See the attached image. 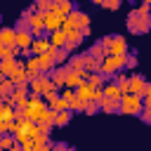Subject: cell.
Wrapping results in <instances>:
<instances>
[{
    "instance_id": "cell-1",
    "label": "cell",
    "mask_w": 151,
    "mask_h": 151,
    "mask_svg": "<svg viewBox=\"0 0 151 151\" xmlns=\"http://www.w3.org/2000/svg\"><path fill=\"white\" fill-rule=\"evenodd\" d=\"M127 28L132 33H146L151 28V7L149 5H139L127 14Z\"/></svg>"
},
{
    "instance_id": "cell-2",
    "label": "cell",
    "mask_w": 151,
    "mask_h": 151,
    "mask_svg": "<svg viewBox=\"0 0 151 151\" xmlns=\"http://www.w3.org/2000/svg\"><path fill=\"white\" fill-rule=\"evenodd\" d=\"M54 83L50 78V73H40V76H31L28 78V92L31 97H40V94H47V92H54Z\"/></svg>"
},
{
    "instance_id": "cell-3",
    "label": "cell",
    "mask_w": 151,
    "mask_h": 151,
    "mask_svg": "<svg viewBox=\"0 0 151 151\" xmlns=\"http://www.w3.org/2000/svg\"><path fill=\"white\" fill-rule=\"evenodd\" d=\"M47 111V101L40 99V97H28L26 106H24V113H26V120L31 123H38L42 118V113Z\"/></svg>"
},
{
    "instance_id": "cell-4",
    "label": "cell",
    "mask_w": 151,
    "mask_h": 151,
    "mask_svg": "<svg viewBox=\"0 0 151 151\" xmlns=\"http://www.w3.org/2000/svg\"><path fill=\"white\" fill-rule=\"evenodd\" d=\"M144 111V99L139 94H123L120 97V113L125 116H139Z\"/></svg>"
},
{
    "instance_id": "cell-5",
    "label": "cell",
    "mask_w": 151,
    "mask_h": 151,
    "mask_svg": "<svg viewBox=\"0 0 151 151\" xmlns=\"http://www.w3.org/2000/svg\"><path fill=\"white\" fill-rule=\"evenodd\" d=\"M104 47H106V54H127V40L123 35H106L99 40Z\"/></svg>"
},
{
    "instance_id": "cell-6",
    "label": "cell",
    "mask_w": 151,
    "mask_h": 151,
    "mask_svg": "<svg viewBox=\"0 0 151 151\" xmlns=\"http://www.w3.org/2000/svg\"><path fill=\"white\" fill-rule=\"evenodd\" d=\"M38 66H40V73H52V68L57 66L54 64V47H50L42 54H38Z\"/></svg>"
},
{
    "instance_id": "cell-7",
    "label": "cell",
    "mask_w": 151,
    "mask_h": 151,
    "mask_svg": "<svg viewBox=\"0 0 151 151\" xmlns=\"http://www.w3.org/2000/svg\"><path fill=\"white\" fill-rule=\"evenodd\" d=\"M28 97H31V92H28V85H14V92H12V104L14 106H19V109H24L26 106V101H28Z\"/></svg>"
},
{
    "instance_id": "cell-8",
    "label": "cell",
    "mask_w": 151,
    "mask_h": 151,
    "mask_svg": "<svg viewBox=\"0 0 151 151\" xmlns=\"http://www.w3.org/2000/svg\"><path fill=\"white\" fill-rule=\"evenodd\" d=\"M42 21H45V33H52V31H59L61 28L64 17L61 14H54V12H45L42 14Z\"/></svg>"
},
{
    "instance_id": "cell-9",
    "label": "cell",
    "mask_w": 151,
    "mask_h": 151,
    "mask_svg": "<svg viewBox=\"0 0 151 151\" xmlns=\"http://www.w3.org/2000/svg\"><path fill=\"white\" fill-rule=\"evenodd\" d=\"M146 83H149V80H146L144 76H139V73H132V76H130V80H127L130 94H139V97H142V92H144Z\"/></svg>"
},
{
    "instance_id": "cell-10",
    "label": "cell",
    "mask_w": 151,
    "mask_h": 151,
    "mask_svg": "<svg viewBox=\"0 0 151 151\" xmlns=\"http://www.w3.org/2000/svg\"><path fill=\"white\" fill-rule=\"evenodd\" d=\"M66 19H68V21H71V24H73L76 28H83V26H90V17H87V14L83 12V9H78V7H76V9H73V12H71V14L66 17Z\"/></svg>"
},
{
    "instance_id": "cell-11",
    "label": "cell",
    "mask_w": 151,
    "mask_h": 151,
    "mask_svg": "<svg viewBox=\"0 0 151 151\" xmlns=\"http://www.w3.org/2000/svg\"><path fill=\"white\" fill-rule=\"evenodd\" d=\"M99 111H104V113H120V99L101 97L99 99Z\"/></svg>"
},
{
    "instance_id": "cell-12",
    "label": "cell",
    "mask_w": 151,
    "mask_h": 151,
    "mask_svg": "<svg viewBox=\"0 0 151 151\" xmlns=\"http://www.w3.org/2000/svg\"><path fill=\"white\" fill-rule=\"evenodd\" d=\"M66 73H68V66H54V68H52L50 78H52L54 87H64V85H66Z\"/></svg>"
},
{
    "instance_id": "cell-13",
    "label": "cell",
    "mask_w": 151,
    "mask_h": 151,
    "mask_svg": "<svg viewBox=\"0 0 151 151\" xmlns=\"http://www.w3.org/2000/svg\"><path fill=\"white\" fill-rule=\"evenodd\" d=\"M73 9H76V5H73L71 0H54V2H52V12H54V14L68 17Z\"/></svg>"
},
{
    "instance_id": "cell-14",
    "label": "cell",
    "mask_w": 151,
    "mask_h": 151,
    "mask_svg": "<svg viewBox=\"0 0 151 151\" xmlns=\"http://www.w3.org/2000/svg\"><path fill=\"white\" fill-rule=\"evenodd\" d=\"M33 33L31 31H17V50H28L33 42Z\"/></svg>"
},
{
    "instance_id": "cell-15",
    "label": "cell",
    "mask_w": 151,
    "mask_h": 151,
    "mask_svg": "<svg viewBox=\"0 0 151 151\" xmlns=\"http://www.w3.org/2000/svg\"><path fill=\"white\" fill-rule=\"evenodd\" d=\"M83 40H85V38L80 35V28H76V31L66 33V45H64V47H66L68 52H73V50H76V47H78V45H80Z\"/></svg>"
},
{
    "instance_id": "cell-16",
    "label": "cell",
    "mask_w": 151,
    "mask_h": 151,
    "mask_svg": "<svg viewBox=\"0 0 151 151\" xmlns=\"http://www.w3.org/2000/svg\"><path fill=\"white\" fill-rule=\"evenodd\" d=\"M76 97H80L83 101H92V99H94V87H92L90 83H83V85L76 87ZM94 101H97V99H94Z\"/></svg>"
},
{
    "instance_id": "cell-17",
    "label": "cell",
    "mask_w": 151,
    "mask_h": 151,
    "mask_svg": "<svg viewBox=\"0 0 151 151\" xmlns=\"http://www.w3.org/2000/svg\"><path fill=\"white\" fill-rule=\"evenodd\" d=\"M0 42L5 47H17V31L14 28H0Z\"/></svg>"
},
{
    "instance_id": "cell-18",
    "label": "cell",
    "mask_w": 151,
    "mask_h": 151,
    "mask_svg": "<svg viewBox=\"0 0 151 151\" xmlns=\"http://www.w3.org/2000/svg\"><path fill=\"white\" fill-rule=\"evenodd\" d=\"M50 47H52V45H50V38H35V40L31 42V47H28V50H31V54H35V57H38V54H42V52H45V50H50Z\"/></svg>"
},
{
    "instance_id": "cell-19",
    "label": "cell",
    "mask_w": 151,
    "mask_h": 151,
    "mask_svg": "<svg viewBox=\"0 0 151 151\" xmlns=\"http://www.w3.org/2000/svg\"><path fill=\"white\" fill-rule=\"evenodd\" d=\"M113 80H116V85H118L120 94H130V87H127V80H130V76H127L125 71H118V73L113 76Z\"/></svg>"
},
{
    "instance_id": "cell-20",
    "label": "cell",
    "mask_w": 151,
    "mask_h": 151,
    "mask_svg": "<svg viewBox=\"0 0 151 151\" xmlns=\"http://www.w3.org/2000/svg\"><path fill=\"white\" fill-rule=\"evenodd\" d=\"M68 59H71V52L66 47H54V64L57 66H66Z\"/></svg>"
},
{
    "instance_id": "cell-21",
    "label": "cell",
    "mask_w": 151,
    "mask_h": 151,
    "mask_svg": "<svg viewBox=\"0 0 151 151\" xmlns=\"http://www.w3.org/2000/svg\"><path fill=\"white\" fill-rule=\"evenodd\" d=\"M47 38H50V45H52V47H64V45H66V33H64L61 28H59V31H52Z\"/></svg>"
},
{
    "instance_id": "cell-22",
    "label": "cell",
    "mask_w": 151,
    "mask_h": 151,
    "mask_svg": "<svg viewBox=\"0 0 151 151\" xmlns=\"http://www.w3.org/2000/svg\"><path fill=\"white\" fill-rule=\"evenodd\" d=\"M24 71L28 73V78H31V76H40V66H38V57H28V59L24 61Z\"/></svg>"
},
{
    "instance_id": "cell-23",
    "label": "cell",
    "mask_w": 151,
    "mask_h": 151,
    "mask_svg": "<svg viewBox=\"0 0 151 151\" xmlns=\"http://www.w3.org/2000/svg\"><path fill=\"white\" fill-rule=\"evenodd\" d=\"M87 54H90V57H94V59H99V61H104V59L109 57V54H106V47H104L101 42H94V45L87 50Z\"/></svg>"
},
{
    "instance_id": "cell-24",
    "label": "cell",
    "mask_w": 151,
    "mask_h": 151,
    "mask_svg": "<svg viewBox=\"0 0 151 151\" xmlns=\"http://www.w3.org/2000/svg\"><path fill=\"white\" fill-rule=\"evenodd\" d=\"M71 71H85V54H71V59H68V64H66Z\"/></svg>"
},
{
    "instance_id": "cell-25",
    "label": "cell",
    "mask_w": 151,
    "mask_h": 151,
    "mask_svg": "<svg viewBox=\"0 0 151 151\" xmlns=\"http://www.w3.org/2000/svg\"><path fill=\"white\" fill-rule=\"evenodd\" d=\"M71 118H73V113L66 109V111H59V113H54V127H64V125H68L71 123Z\"/></svg>"
},
{
    "instance_id": "cell-26",
    "label": "cell",
    "mask_w": 151,
    "mask_h": 151,
    "mask_svg": "<svg viewBox=\"0 0 151 151\" xmlns=\"http://www.w3.org/2000/svg\"><path fill=\"white\" fill-rule=\"evenodd\" d=\"M12 92H14V83H12L9 78L0 80V101H2V99H9Z\"/></svg>"
},
{
    "instance_id": "cell-27",
    "label": "cell",
    "mask_w": 151,
    "mask_h": 151,
    "mask_svg": "<svg viewBox=\"0 0 151 151\" xmlns=\"http://www.w3.org/2000/svg\"><path fill=\"white\" fill-rule=\"evenodd\" d=\"M99 68H101V61L94 59V57H90V54L85 52V71H87V73H99Z\"/></svg>"
},
{
    "instance_id": "cell-28",
    "label": "cell",
    "mask_w": 151,
    "mask_h": 151,
    "mask_svg": "<svg viewBox=\"0 0 151 151\" xmlns=\"http://www.w3.org/2000/svg\"><path fill=\"white\" fill-rule=\"evenodd\" d=\"M101 92H104V97H111V99H120V97H123V94H120V90H118V85H116V83H111V80L101 87Z\"/></svg>"
},
{
    "instance_id": "cell-29",
    "label": "cell",
    "mask_w": 151,
    "mask_h": 151,
    "mask_svg": "<svg viewBox=\"0 0 151 151\" xmlns=\"http://www.w3.org/2000/svg\"><path fill=\"white\" fill-rule=\"evenodd\" d=\"M9 80H12L14 85H28V73H26L24 68H17V71L9 76Z\"/></svg>"
},
{
    "instance_id": "cell-30",
    "label": "cell",
    "mask_w": 151,
    "mask_h": 151,
    "mask_svg": "<svg viewBox=\"0 0 151 151\" xmlns=\"http://www.w3.org/2000/svg\"><path fill=\"white\" fill-rule=\"evenodd\" d=\"M87 83H90V85H92L94 90H101V87H104V85H106L109 80H106V78H104L101 73H90V76H87Z\"/></svg>"
},
{
    "instance_id": "cell-31",
    "label": "cell",
    "mask_w": 151,
    "mask_h": 151,
    "mask_svg": "<svg viewBox=\"0 0 151 151\" xmlns=\"http://www.w3.org/2000/svg\"><path fill=\"white\" fill-rule=\"evenodd\" d=\"M12 146H17L14 134H0V151H9Z\"/></svg>"
},
{
    "instance_id": "cell-32",
    "label": "cell",
    "mask_w": 151,
    "mask_h": 151,
    "mask_svg": "<svg viewBox=\"0 0 151 151\" xmlns=\"http://www.w3.org/2000/svg\"><path fill=\"white\" fill-rule=\"evenodd\" d=\"M68 111H71V113H83V111H85V101H83L80 97H73V99L68 101Z\"/></svg>"
},
{
    "instance_id": "cell-33",
    "label": "cell",
    "mask_w": 151,
    "mask_h": 151,
    "mask_svg": "<svg viewBox=\"0 0 151 151\" xmlns=\"http://www.w3.org/2000/svg\"><path fill=\"white\" fill-rule=\"evenodd\" d=\"M83 113H87V116H94V113H99V101H85V111Z\"/></svg>"
},
{
    "instance_id": "cell-34",
    "label": "cell",
    "mask_w": 151,
    "mask_h": 151,
    "mask_svg": "<svg viewBox=\"0 0 151 151\" xmlns=\"http://www.w3.org/2000/svg\"><path fill=\"white\" fill-rule=\"evenodd\" d=\"M35 127H38V132H40V134H50L54 125H52V123H47V120H38V123H35Z\"/></svg>"
},
{
    "instance_id": "cell-35",
    "label": "cell",
    "mask_w": 151,
    "mask_h": 151,
    "mask_svg": "<svg viewBox=\"0 0 151 151\" xmlns=\"http://www.w3.org/2000/svg\"><path fill=\"white\" fill-rule=\"evenodd\" d=\"M120 5H123V0H101V7H106V9H111V12H116Z\"/></svg>"
},
{
    "instance_id": "cell-36",
    "label": "cell",
    "mask_w": 151,
    "mask_h": 151,
    "mask_svg": "<svg viewBox=\"0 0 151 151\" xmlns=\"http://www.w3.org/2000/svg\"><path fill=\"white\" fill-rule=\"evenodd\" d=\"M137 66V57H134V52H127V57H125V68H134Z\"/></svg>"
},
{
    "instance_id": "cell-37",
    "label": "cell",
    "mask_w": 151,
    "mask_h": 151,
    "mask_svg": "<svg viewBox=\"0 0 151 151\" xmlns=\"http://www.w3.org/2000/svg\"><path fill=\"white\" fill-rule=\"evenodd\" d=\"M142 99H144V106L151 104V83H146V87H144V92H142Z\"/></svg>"
},
{
    "instance_id": "cell-38",
    "label": "cell",
    "mask_w": 151,
    "mask_h": 151,
    "mask_svg": "<svg viewBox=\"0 0 151 151\" xmlns=\"http://www.w3.org/2000/svg\"><path fill=\"white\" fill-rule=\"evenodd\" d=\"M139 118H142L146 125H151V109H149V106H144V111L139 113Z\"/></svg>"
},
{
    "instance_id": "cell-39",
    "label": "cell",
    "mask_w": 151,
    "mask_h": 151,
    "mask_svg": "<svg viewBox=\"0 0 151 151\" xmlns=\"http://www.w3.org/2000/svg\"><path fill=\"white\" fill-rule=\"evenodd\" d=\"M59 97H64V99H66V101H71V99H73V97H76V90H68V87H66V90H64V92H61V94H59Z\"/></svg>"
},
{
    "instance_id": "cell-40",
    "label": "cell",
    "mask_w": 151,
    "mask_h": 151,
    "mask_svg": "<svg viewBox=\"0 0 151 151\" xmlns=\"http://www.w3.org/2000/svg\"><path fill=\"white\" fill-rule=\"evenodd\" d=\"M80 35L87 38V35H90V26H83V28H80Z\"/></svg>"
},
{
    "instance_id": "cell-41",
    "label": "cell",
    "mask_w": 151,
    "mask_h": 151,
    "mask_svg": "<svg viewBox=\"0 0 151 151\" xmlns=\"http://www.w3.org/2000/svg\"><path fill=\"white\" fill-rule=\"evenodd\" d=\"M66 151H76V149H73V146H68V149H66Z\"/></svg>"
},
{
    "instance_id": "cell-42",
    "label": "cell",
    "mask_w": 151,
    "mask_h": 151,
    "mask_svg": "<svg viewBox=\"0 0 151 151\" xmlns=\"http://www.w3.org/2000/svg\"><path fill=\"white\" fill-rule=\"evenodd\" d=\"M92 2H97V5H101V0H92Z\"/></svg>"
},
{
    "instance_id": "cell-43",
    "label": "cell",
    "mask_w": 151,
    "mask_h": 151,
    "mask_svg": "<svg viewBox=\"0 0 151 151\" xmlns=\"http://www.w3.org/2000/svg\"><path fill=\"white\" fill-rule=\"evenodd\" d=\"M149 109H151V104H149Z\"/></svg>"
},
{
    "instance_id": "cell-44",
    "label": "cell",
    "mask_w": 151,
    "mask_h": 151,
    "mask_svg": "<svg viewBox=\"0 0 151 151\" xmlns=\"http://www.w3.org/2000/svg\"><path fill=\"white\" fill-rule=\"evenodd\" d=\"M52 2H54V0H52Z\"/></svg>"
},
{
    "instance_id": "cell-45",
    "label": "cell",
    "mask_w": 151,
    "mask_h": 151,
    "mask_svg": "<svg viewBox=\"0 0 151 151\" xmlns=\"http://www.w3.org/2000/svg\"><path fill=\"white\" fill-rule=\"evenodd\" d=\"M149 7H151V5H149Z\"/></svg>"
}]
</instances>
